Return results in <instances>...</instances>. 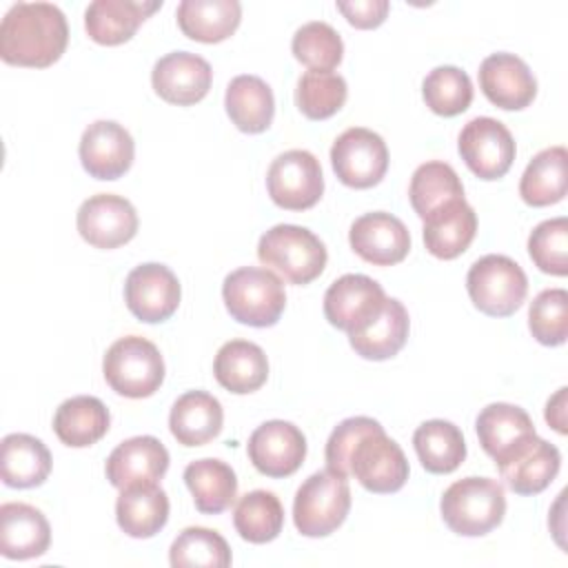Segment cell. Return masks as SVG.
<instances>
[{"mask_svg":"<svg viewBox=\"0 0 568 568\" xmlns=\"http://www.w3.org/2000/svg\"><path fill=\"white\" fill-rule=\"evenodd\" d=\"M408 328L410 322L404 304L395 297H386V304L379 311V315L362 331L351 333L348 342L359 357L382 362L402 351L408 337Z\"/></svg>","mask_w":568,"mask_h":568,"instance_id":"f1b7e54d","label":"cell"},{"mask_svg":"<svg viewBox=\"0 0 568 568\" xmlns=\"http://www.w3.org/2000/svg\"><path fill=\"white\" fill-rule=\"evenodd\" d=\"M169 561L173 568H226L231 566V548L220 532L202 526H189L171 544Z\"/></svg>","mask_w":568,"mask_h":568,"instance_id":"f35d334b","label":"cell"},{"mask_svg":"<svg viewBox=\"0 0 568 568\" xmlns=\"http://www.w3.org/2000/svg\"><path fill=\"white\" fill-rule=\"evenodd\" d=\"M162 7L140 0H95L84 11V29L98 44L115 47L133 38L138 27Z\"/></svg>","mask_w":568,"mask_h":568,"instance_id":"603a6c76","label":"cell"},{"mask_svg":"<svg viewBox=\"0 0 568 568\" xmlns=\"http://www.w3.org/2000/svg\"><path fill=\"white\" fill-rule=\"evenodd\" d=\"M528 253L541 273H568V220L552 217L537 224L528 237Z\"/></svg>","mask_w":568,"mask_h":568,"instance_id":"ee69618b","label":"cell"},{"mask_svg":"<svg viewBox=\"0 0 568 568\" xmlns=\"http://www.w3.org/2000/svg\"><path fill=\"white\" fill-rule=\"evenodd\" d=\"M224 106L231 122L244 133H262L271 126L275 100L271 87L257 75H237L229 82Z\"/></svg>","mask_w":568,"mask_h":568,"instance_id":"1f68e13d","label":"cell"},{"mask_svg":"<svg viewBox=\"0 0 568 568\" xmlns=\"http://www.w3.org/2000/svg\"><path fill=\"white\" fill-rule=\"evenodd\" d=\"M180 295L175 273L158 262L135 266L124 282L126 308L146 324L169 320L180 306Z\"/></svg>","mask_w":568,"mask_h":568,"instance_id":"5bb4252c","label":"cell"},{"mask_svg":"<svg viewBox=\"0 0 568 568\" xmlns=\"http://www.w3.org/2000/svg\"><path fill=\"white\" fill-rule=\"evenodd\" d=\"M213 375L229 393H253L262 388L268 377L266 353L248 339H231L220 346L213 362Z\"/></svg>","mask_w":568,"mask_h":568,"instance_id":"4316f807","label":"cell"},{"mask_svg":"<svg viewBox=\"0 0 568 568\" xmlns=\"http://www.w3.org/2000/svg\"><path fill=\"white\" fill-rule=\"evenodd\" d=\"M475 428L484 453L490 455L495 464L528 442L532 435H537L530 415L524 408L504 402H495L481 408Z\"/></svg>","mask_w":568,"mask_h":568,"instance_id":"cb8c5ba5","label":"cell"},{"mask_svg":"<svg viewBox=\"0 0 568 568\" xmlns=\"http://www.w3.org/2000/svg\"><path fill=\"white\" fill-rule=\"evenodd\" d=\"M566 393L568 388H559L546 404V422L561 435H566Z\"/></svg>","mask_w":568,"mask_h":568,"instance_id":"7dc6e473","label":"cell"},{"mask_svg":"<svg viewBox=\"0 0 568 568\" xmlns=\"http://www.w3.org/2000/svg\"><path fill=\"white\" fill-rule=\"evenodd\" d=\"M426 106L444 118L464 113L473 102V82L457 67H435L422 82Z\"/></svg>","mask_w":568,"mask_h":568,"instance_id":"60d3db41","label":"cell"},{"mask_svg":"<svg viewBox=\"0 0 568 568\" xmlns=\"http://www.w3.org/2000/svg\"><path fill=\"white\" fill-rule=\"evenodd\" d=\"M351 510L348 479L331 468L313 473L295 493L293 521L304 537L335 532Z\"/></svg>","mask_w":568,"mask_h":568,"instance_id":"8992f818","label":"cell"},{"mask_svg":"<svg viewBox=\"0 0 568 568\" xmlns=\"http://www.w3.org/2000/svg\"><path fill=\"white\" fill-rule=\"evenodd\" d=\"M479 89L495 106L521 111L537 95V80L515 53H493L479 64Z\"/></svg>","mask_w":568,"mask_h":568,"instance_id":"d6986e66","label":"cell"},{"mask_svg":"<svg viewBox=\"0 0 568 568\" xmlns=\"http://www.w3.org/2000/svg\"><path fill=\"white\" fill-rule=\"evenodd\" d=\"M348 95L346 80L333 71H306L297 80L295 104L308 120H326L335 115Z\"/></svg>","mask_w":568,"mask_h":568,"instance_id":"ab89813d","label":"cell"},{"mask_svg":"<svg viewBox=\"0 0 568 568\" xmlns=\"http://www.w3.org/2000/svg\"><path fill=\"white\" fill-rule=\"evenodd\" d=\"M568 153L564 146H548L539 151L526 166L519 195L530 206H550L564 200L568 178H566Z\"/></svg>","mask_w":568,"mask_h":568,"instance_id":"e575fe53","label":"cell"},{"mask_svg":"<svg viewBox=\"0 0 568 568\" xmlns=\"http://www.w3.org/2000/svg\"><path fill=\"white\" fill-rule=\"evenodd\" d=\"M111 417L106 406L91 395L64 399L53 415V430L64 446L87 448L102 439L109 430Z\"/></svg>","mask_w":568,"mask_h":568,"instance_id":"4dcf8cb0","label":"cell"},{"mask_svg":"<svg viewBox=\"0 0 568 568\" xmlns=\"http://www.w3.org/2000/svg\"><path fill=\"white\" fill-rule=\"evenodd\" d=\"M80 162L84 171L95 180L122 178L135 155V142L131 133L113 120H95L80 138Z\"/></svg>","mask_w":568,"mask_h":568,"instance_id":"2e32d148","label":"cell"},{"mask_svg":"<svg viewBox=\"0 0 568 568\" xmlns=\"http://www.w3.org/2000/svg\"><path fill=\"white\" fill-rule=\"evenodd\" d=\"M388 2L386 0H351L337 2V9L344 13V18L357 27V29H375L386 20L388 13Z\"/></svg>","mask_w":568,"mask_h":568,"instance_id":"bcb514c9","label":"cell"},{"mask_svg":"<svg viewBox=\"0 0 568 568\" xmlns=\"http://www.w3.org/2000/svg\"><path fill=\"white\" fill-rule=\"evenodd\" d=\"M169 468V450L158 437L138 435L118 444L106 459V479L118 490L158 484Z\"/></svg>","mask_w":568,"mask_h":568,"instance_id":"ffe728a7","label":"cell"},{"mask_svg":"<svg viewBox=\"0 0 568 568\" xmlns=\"http://www.w3.org/2000/svg\"><path fill=\"white\" fill-rule=\"evenodd\" d=\"M271 200L286 211H306L315 206L324 193V175L320 160L304 149L280 153L266 173Z\"/></svg>","mask_w":568,"mask_h":568,"instance_id":"ba28073f","label":"cell"},{"mask_svg":"<svg viewBox=\"0 0 568 568\" xmlns=\"http://www.w3.org/2000/svg\"><path fill=\"white\" fill-rule=\"evenodd\" d=\"M466 288L481 313L490 317H508L524 304L528 277L515 260L490 253L470 266Z\"/></svg>","mask_w":568,"mask_h":568,"instance_id":"52a82bcc","label":"cell"},{"mask_svg":"<svg viewBox=\"0 0 568 568\" xmlns=\"http://www.w3.org/2000/svg\"><path fill=\"white\" fill-rule=\"evenodd\" d=\"M102 373L118 395L142 399L162 386L164 359L153 342L140 335H126L109 346L102 359Z\"/></svg>","mask_w":568,"mask_h":568,"instance_id":"5b68a950","label":"cell"},{"mask_svg":"<svg viewBox=\"0 0 568 568\" xmlns=\"http://www.w3.org/2000/svg\"><path fill=\"white\" fill-rule=\"evenodd\" d=\"M331 164L342 184L351 189H371L386 175L388 149L379 133L353 126L333 142Z\"/></svg>","mask_w":568,"mask_h":568,"instance_id":"9c48e42d","label":"cell"},{"mask_svg":"<svg viewBox=\"0 0 568 568\" xmlns=\"http://www.w3.org/2000/svg\"><path fill=\"white\" fill-rule=\"evenodd\" d=\"M233 526L251 544L273 541L284 526V508L275 493L251 490L235 504Z\"/></svg>","mask_w":568,"mask_h":568,"instance_id":"74e56055","label":"cell"},{"mask_svg":"<svg viewBox=\"0 0 568 568\" xmlns=\"http://www.w3.org/2000/svg\"><path fill=\"white\" fill-rule=\"evenodd\" d=\"M211 64L191 51H171L160 58L151 71V84L155 93L178 106L200 102L211 89Z\"/></svg>","mask_w":568,"mask_h":568,"instance_id":"e0dca14e","label":"cell"},{"mask_svg":"<svg viewBox=\"0 0 568 568\" xmlns=\"http://www.w3.org/2000/svg\"><path fill=\"white\" fill-rule=\"evenodd\" d=\"M224 410L217 397L204 390H189L180 395L169 415L171 435L182 446H204L222 430Z\"/></svg>","mask_w":568,"mask_h":568,"instance_id":"d4e9b609","label":"cell"},{"mask_svg":"<svg viewBox=\"0 0 568 568\" xmlns=\"http://www.w3.org/2000/svg\"><path fill=\"white\" fill-rule=\"evenodd\" d=\"M379 428H384V426L377 419L364 417V415L348 417V419L339 422L335 426V430L331 433L328 442H326V453H324L326 455V466L331 470L348 477L351 475V455H353L357 442L364 435H368L373 430H379Z\"/></svg>","mask_w":568,"mask_h":568,"instance_id":"f6af8a7d","label":"cell"},{"mask_svg":"<svg viewBox=\"0 0 568 568\" xmlns=\"http://www.w3.org/2000/svg\"><path fill=\"white\" fill-rule=\"evenodd\" d=\"M442 519L462 537H481L506 515L504 486L490 477H464L450 484L439 501Z\"/></svg>","mask_w":568,"mask_h":568,"instance_id":"7a4b0ae2","label":"cell"},{"mask_svg":"<svg viewBox=\"0 0 568 568\" xmlns=\"http://www.w3.org/2000/svg\"><path fill=\"white\" fill-rule=\"evenodd\" d=\"M413 446L422 466L435 475L453 473L466 457L462 430L446 419H428L419 424L413 435Z\"/></svg>","mask_w":568,"mask_h":568,"instance_id":"d590c367","label":"cell"},{"mask_svg":"<svg viewBox=\"0 0 568 568\" xmlns=\"http://www.w3.org/2000/svg\"><path fill=\"white\" fill-rule=\"evenodd\" d=\"M384 304L386 293L373 277L348 273L328 286L324 295V315L335 328L351 335L371 324Z\"/></svg>","mask_w":568,"mask_h":568,"instance_id":"7c38bea8","label":"cell"},{"mask_svg":"<svg viewBox=\"0 0 568 568\" xmlns=\"http://www.w3.org/2000/svg\"><path fill=\"white\" fill-rule=\"evenodd\" d=\"M67 40V18L55 4L18 2L0 24V58L7 64L44 69L60 60Z\"/></svg>","mask_w":568,"mask_h":568,"instance_id":"6da1fadb","label":"cell"},{"mask_svg":"<svg viewBox=\"0 0 568 568\" xmlns=\"http://www.w3.org/2000/svg\"><path fill=\"white\" fill-rule=\"evenodd\" d=\"M248 459L266 477L293 475L306 457L304 433L284 419L260 424L248 437Z\"/></svg>","mask_w":568,"mask_h":568,"instance_id":"9a60e30c","label":"cell"},{"mask_svg":"<svg viewBox=\"0 0 568 568\" xmlns=\"http://www.w3.org/2000/svg\"><path fill=\"white\" fill-rule=\"evenodd\" d=\"M78 233L95 248H118L138 233V213L133 204L115 193L87 197L78 209Z\"/></svg>","mask_w":568,"mask_h":568,"instance_id":"4fadbf2b","label":"cell"},{"mask_svg":"<svg viewBox=\"0 0 568 568\" xmlns=\"http://www.w3.org/2000/svg\"><path fill=\"white\" fill-rule=\"evenodd\" d=\"M408 197L415 213L426 220L442 206L464 200V186L450 164L433 160L415 169L408 186Z\"/></svg>","mask_w":568,"mask_h":568,"instance_id":"8d00e7d4","label":"cell"},{"mask_svg":"<svg viewBox=\"0 0 568 568\" xmlns=\"http://www.w3.org/2000/svg\"><path fill=\"white\" fill-rule=\"evenodd\" d=\"M51 526L47 517L29 504L9 501L0 506V552L7 559H33L47 552Z\"/></svg>","mask_w":568,"mask_h":568,"instance_id":"7402d4cb","label":"cell"},{"mask_svg":"<svg viewBox=\"0 0 568 568\" xmlns=\"http://www.w3.org/2000/svg\"><path fill=\"white\" fill-rule=\"evenodd\" d=\"M257 257L286 282L300 286L320 277L328 260L322 240L313 231L295 224H277L268 229L260 237Z\"/></svg>","mask_w":568,"mask_h":568,"instance_id":"277c9868","label":"cell"},{"mask_svg":"<svg viewBox=\"0 0 568 568\" xmlns=\"http://www.w3.org/2000/svg\"><path fill=\"white\" fill-rule=\"evenodd\" d=\"M175 16L186 38L213 44L233 36L242 20V7L237 0H182Z\"/></svg>","mask_w":568,"mask_h":568,"instance_id":"f546056e","label":"cell"},{"mask_svg":"<svg viewBox=\"0 0 568 568\" xmlns=\"http://www.w3.org/2000/svg\"><path fill=\"white\" fill-rule=\"evenodd\" d=\"M532 337L544 346H561L568 337V293L564 288L541 291L528 311Z\"/></svg>","mask_w":568,"mask_h":568,"instance_id":"7bdbcfd3","label":"cell"},{"mask_svg":"<svg viewBox=\"0 0 568 568\" xmlns=\"http://www.w3.org/2000/svg\"><path fill=\"white\" fill-rule=\"evenodd\" d=\"M115 519L129 537L149 539L169 521V497L158 484L124 488L115 501Z\"/></svg>","mask_w":568,"mask_h":568,"instance_id":"83f0119b","label":"cell"},{"mask_svg":"<svg viewBox=\"0 0 568 568\" xmlns=\"http://www.w3.org/2000/svg\"><path fill=\"white\" fill-rule=\"evenodd\" d=\"M351 248L375 266L399 264L410 251V233L406 224L384 211L364 213L351 224Z\"/></svg>","mask_w":568,"mask_h":568,"instance_id":"ac0fdd59","label":"cell"},{"mask_svg":"<svg viewBox=\"0 0 568 568\" xmlns=\"http://www.w3.org/2000/svg\"><path fill=\"white\" fill-rule=\"evenodd\" d=\"M477 233V215L466 200L450 202L424 220V244L439 260L462 255Z\"/></svg>","mask_w":568,"mask_h":568,"instance_id":"484cf974","label":"cell"},{"mask_svg":"<svg viewBox=\"0 0 568 568\" xmlns=\"http://www.w3.org/2000/svg\"><path fill=\"white\" fill-rule=\"evenodd\" d=\"M351 475L371 493H397L408 479V459L384 428L364 435L351 455Z\"/></svg>","mask_w":568,"mask_h":568,"instance_id":"30bf717a","label":"cell"},{"mask_svg":"<svg viewBox=\"0 0 568 568\" xmlns=\"http://www.w3.org/2000/svg\"><path fill=\"white\" fill-rule=\"evenodd\" d=\"M2 481L11 488H33L44 484L51 473V453L33 435L13 433L2 439L0 457Z\"/></svg>","mask_w":568,"mask_h":568,"instance_id":"d6a6232c","label":"cell"},{"mask_svg":"<svg viewBox=\"0 0 568 568\" xmlns=\"http://www.w3.org/2000/svg\"><path fill=\"white\" fill-rule=\"evenodd\" d=\"M184 484L193 495V504L204 515L226 510L237 495V477L222 459H197L184 468Z\"/></svg>","mask_w":568,"mask_h":568,"instance_id":"836d02e7","label":"cell"},{"mask_svg":"<svg viewBox=\"0 0 568 568\" xmlns=\"http://www.w3.org/2000/svg\"><path fill=\"white\" fill-rule=\"evenodd\" d=\"M561 455L557 446L537 435L497 462L501 479L517 495H537L548 488L557 477Z\"/></svg>","mask_w":568,"mask_h":568,"instance_id":"44dd1931","label":"cell"},{"mask_svg":"<svg viewBox=\"0 0 568 568\" xmlns=\"http://www.w3.org/2000/svg\"><path fill=\"white\" fill-rule=\"evenodd\" d=\"M457 149L466 166L481 180L504 178L515 160V140L510 131L488 115L466 122Z\"/></svg>","mask_w":568,"mask_h":568,"instance_id":"8fae6325","label":"cell"},{"mask_svg":"<svg viewBox=\"0 0 568 568\" xmlns=\"http://www.w3.org/2000/svg\"><path fill=\"white\" fill-rule=\"evenodd\" d=\"M293 55L311 71H331L342 62L344 44L339 33L320 20L302 24L291 42Z\"/></svg>","mask_w":568,"mask_h":568,"instance_id":"b9f144b4","label":"cell"},{"mask_svg":"<svg viewBox=\"0 0 568 568\" xmlns=\"http://www.w3.org/2000/svg\"><path fill=\"white\" fill-rule=\"evenodd\" d=\"M222 297L233 320L246 326L266 328L277 324L286 306L282 280L257 266H242L224 277Z\"/></svg>","mask_w":568,"mask_h":568,"instance_id":"3957f363","label":"cell"}]
</instances>
